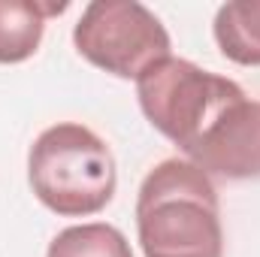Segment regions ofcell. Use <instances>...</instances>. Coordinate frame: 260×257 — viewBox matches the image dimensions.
<instances>
[{"mask_svg": "<svg viewBox=\"0 0 260 257\" xmlns=\"http://www.w3.org/2000/svg\"><path fill=\"white\" fill-rule=\"evenodd\" d=\"M136 233L145 257H221L218 191L188 157L160 160L139 185Z\"/></svg>", "mask_w": 260, "mask_h": 257, "instance_id": "cell-1", "label": "cell"}, {"mask_svg": "<svg viewBox=\"0 0 260 257\" xmlns=\"http://www.w3.org/2000/svg\"><path fill=\"white\" fill-rule=\"evenodd\" d=\"M27 182L49 212L61 218H85L109 206L118 173L109 145L94 130L61 121L34 139L27 154Z\"/></svg>", "mask_w": 260, "mask_h": 257, "instance_id": "cell-2", "label": "cell"}, {"mask_svg": "<svg viewBox=\"0 0 260 257\" xmlns=\"http://www.w3.org/2000/svg\"><path fill=\"white\" fill-rule=\"evenodd\" d=\"M136 97L148 124L188 154L245 91L227 76L167 55L136 79Z\"/></svg>", "mask_w": 260, "mask_h": 257, "instance_id": "cell-3", "label": "cell"}, {"mask_svg": "<svg viewBox=\"0 0 260 257\" xmlns=\"http://www.w3.org/2000/svg\"><path fill=\"white\" fill-rule=\"evenodd\" d=\"M73 46L88 64L118 79H139L154 61L170 55V34L136 0H94L73 27Z\"/></svg>", "mask_w": 260, "mask_h": 257, "instance_id": "cell-4", "label": "cell"}, {"mask_svg": "<svg viewBox=\"0 0 260 257\" xmlns=\"http://www.w3.org/2000/svg\"><path fill=\"white\" fill-rule=\"evenodd\" d=\"M206 176L260 179V100H236L185 154Z\"/></svg>", "mask_w": 260, "mask_h": 257, "instance_id": "cell-5", "label": "cell"}, {"mask_svg": "<svg viewBox=\"0 0 260 257\" xmlns=\"http://www.w3.org/2000/svg\"><path fill=\"white\" fill-rule=\"evenodd\" d=\"M67 3L37 0H0V64L27 61L46 34V18L61 15Z\"/></svg>", "mask_w": 260, "mask_h": 257, "instance_id": "cell-6", "label": "cell"}, {"mask_svg": "<svg viewBox=\"0 0 260 257\" xmlns=\"http://www.w3.org/2000/svg\"><path fill=\"white\" fill-rule=\"evenodd\" d=\"M215 43L227 61L260 67V0H233L215 12Z\"/></svg>", "mask_w": 260, "mask_h": 257, "instance_id": "cell-7", "label": "cell"}, {"mask_svg": "<svg viewBox=\"0 0 260 257\" xmlns=\"http://www.w3.org/2000/svg\"><path fill=\"white\" fill-rule=\"evenodd\" d=\"M46 257H133V251L118 227L94 221L61 230L49 242Z\"/></svg>", "mask_w": 260, "mask_h": 257, "instance_id": "cell-8", "label": "cell"}]
</instances>
